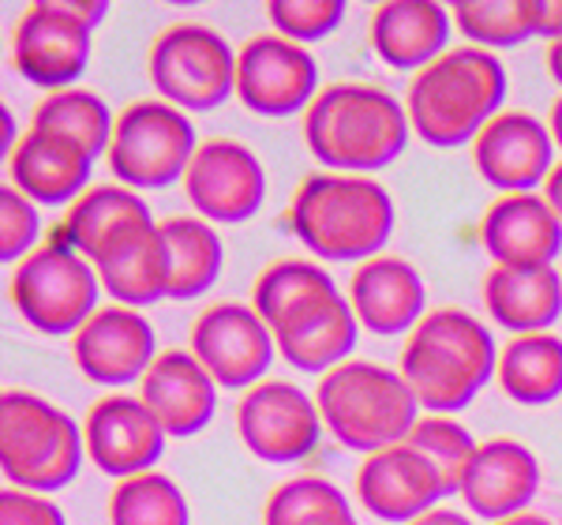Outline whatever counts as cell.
Segmentation results:
<instances>
[{
    "label": "cell",
    "instance_id": "obj_16",
    "mask_svg": "<svg viewBox=\"0 0 562 525\" xmlns=\"http://www.w3.org/2000/svg\"><path fill=\"white\" fill-rule=\"evenodd\" d=\"M555 161V139L551 129L540 124L532 113L506 110L473 139V166L503 196L532 192L551 177Z\"/></svg>",
    "mask_w": 562,
    "mask_h": 525
},
{
    "label": "cell",
    "instance_id": "obj_2",
    "mask_svg": "<svg viewBox=\"0 0 562 525\" xmlns=\"http://www.w3.org/2000/svg\"><path fill=\"white\" fill-rule=\"evenodd\" d=\"M409 113L394 94L368 83H334L304 113V139L326 169H383L409 147Z\"/></svg>",
    "mask_w": 562,
    "mask_h": 525
},
{
    "label": "cell",
    "instance_id": "obj_4",
    "mask_svg": "<svg viewBox=\"0 0 562 525\" xmlns=\"http://www.w3.org/2000/svg\"><path fill=\"white\" fill-rule=\"evenodd\" d=\"M289 222L319 259H375L394 233V199L371 177L312 174L296 188Z\"/></svg>",
    "mask_w": 562,
    "mask_h": 525
},
{
    "label": "cell",
    "instance_id": "obj_45",
    "mask_svg": "<svg viewBox=\"0 0 562 525\" xmlns=\"http://www.w3.org/2000/svg\"><path fill=\"white\" fill-rule=\"evenodd\" d=\"M548 129H551V139H555V147H562V94L555 98V105H551Z\"/></svg>",
    "mask_w": 562,
    "mask_h": 525
},
{
    "label": "cell",
    "instance_id": "obj_8",
    "mask_svg": "<svg viewBox=\"0 0 562 525\" xmlns=\"http://www.w3.org/2000/svg\"><path fill=\"white\" fill-rule=\"evenodd\" d=\"M195 129L177 105L147 98L128 105L113 124L109 169L124 188H169L195 158Z\"/></svg>",
    "mask_w": 562,
    "mask_h": 525
},
{
    "label": "cell",
    "instance_id": "obj_9",
    "mask_svg": "<svg viewBox=\"0 0 562 525\" xmlns=\"http://www.w3.org/2000/svg\"><path fill=\"white\" fill-rule=\"evenodd\" d=\"M150 83L177 110H217L237 90V53L203 23H177L150 45Z\"/></svg>",
    "mask_w": 562,
    "mask_h": 525
},
{
    "label": "cell",
    "instance_id": "obj_13",
    "mask_svg": "<svg viewBox=\"0 0 562 525\" xmlns=\"http://www.w3.org/2000/svg\"><path fill=\"white\" fill-rule=\"evenodd\" d=\"M319 68L304 45L281 34H256L237 53V98L251 113L293 116L319 94Z\"/></svg>",
    "mask_w": 562,
    "mask_h": 525
},
{
    "label": "cell",
    "instance_id": "obj_5",
    "mask_svg": "<svg viewBox=\"0 0 562 525\" xmlns=\"http://www.w3.org/2000/svg\"><path fill=\"white\" fill-rule=\"evenodd\" d=\"M315 405L323 424L341 447L375 455L383 447L405 443L416 428L413 387L402 372L375 365V360H346L334 372H326L315 387Z\"/></svg>",
    "mask_w": 562,
    "mask_h": 525
},
{
    "label": "cell",
    "instance_id": "obj_21",
    "mask_svg": "<svg viewBox=\"0 0 562 525\" xmlns=\"http://www.w3.org/2000/svg\"><path fill=\"white\" fill-rule=\"evenodd\" d=\"M139 398L158 416L166 436L188 439L199 436L214 421L217 410V383L211 379L195 353L166 349L150 365V372L139 379Z\"/></svg>",
    "mask_w": 562,
    "mask_h": 525
},
{
    "label": "cell",
    "instance_id": "obj_29",
    "mask_svg": "<svg viewBox=\"0 0 562 525\" xmlns=\"http://www.w3.org/2000/svg\"><path fill=\"white\" fill-rule=\"evenodd\" d=\"M334 297H341V293L319 262L281 259L256 278L251 308H256L259 320L278 334L285 327H293V323L312 312V308L334 301Z\"/></svg>",
    "mask_w": 562,
    "mask_h": 525
},
{
    "label": "cell",
    "instance_id": "obj_6",
    "mask_svg": "<svg viewBox=\"0 0 562 525\" xmlns=\"http://www.w3.org/2000/svg\"><path fill=\"white\" fill-rule=\"evenodd\" d=\"M87 455L83 428L31 391L0 398V469L23 492H60L76 481Z\"/></svg>",
    "mask_w": 562,
    "mask_h": 525
},
{
    "label": "cell",
    "instance_id": "obj_33",
    "mask_svg": "<svg viewBox=\"0 0 562 525\" xmlns=\"http://www.w3.org/2000/svg\"><path fill=\"white\" fill-rule=\"evenodd\" d=\"M262 525H360L338 484L323 477H296L270 492Z\"/></svg>",
    "mask_w": 562,
    "mask_h": 525
},
{
    "label": "cell",
    "instance_id": "obj_7",
    "mask_svg": "<svg viewBox=\"0 0 562 525\" xmlns=\"http://www.w3.org/2000/svg\"><path fill=\"white\" fill-rule=\"evenodd\" d=\"M94 262L79 256L68 241L53 237L31 252L12 275V301L20 315L42 334H76L98 312Z\"/></svg>",
    "mask_w": 562,
    "mask_h": 525
},
{
    "label": "cell",
    "instance_id": "obj_22",
    "mask_svg": "<svg viewBox=\"0 0 562 525\" xmlns=\"http://www.w3.org/2000/svg\"><path fill=\"white\" fill-rule=\"evenodd\" d=\"M424 282L402 256H375L352 275L349 304L371 334H405L424 320Z\"/></svg>",
    "mask_w": 562,
    "mask_h": 525
},
{
    "label": "cell",
    "instance_id": "obj_19",
    "mask_svg": "<svg viewBox=\"0 0 562 525\" xmlns=\"http://www.w3.org/2000/svg\"><path fill=\"white\" fill-rule=\"evenodd\" d=\"M540 492V461L518 439H487L461 477V500L476 518L503 522L525 514Z\"/></svg>",
    "mask_w": 562,
    "mask_h": 525
},
{
    "label": "cell",
    "instance_id": "obj_37",
    "mask_svg": "<svg viewBox=\"0 0 562 525\" xmlns=\"http://www.w3.org/2000/svg\"><path fill=\"white\" fill-rule=\"evenodd\" d=\"M267 20L289 42H319L346 20V0H270Z\"/></svg>",
    "mask_w": 562,
    "mask_h": 525
},
{
    "label": "cell",
    "instance_id": "obj_41",
    "mask_svg": "<svg viewBox=\"0 0 562 525\" xmlns=\"http://www.w3.org/2000/svg\"><path fill=\"white\" fill-rule=\"evenodd\" d=\"M409 525H473V518L461 514V511H450V506H435V511L420 514V518L409 522Z\"/></svg>",
    "mask_w": 562,
    "mask_h": 525
},
{
    "label": "cell",
    "instance_id": "obj_34",
    "mask_svg": "<svg viewBox=\"0 0 562 525\" xmlns=\"http://www.w3.org/2000/svg\"><path fill=\"white\" fill-rule=\"evenodd\" d=\"M184 492L161 473H139L113 488L109 495V525H188Z\"/></svg>",
    "mask_w": 562,
    "mask_h": 525
},
{
    "label": "cell",
    "instance_id": "obj_26",
    "mask_svg": "<svg viewBox=\"0 0 562 525\" xmlns=\"http://www.w3.org/2000/svg\"><path fill=\"white\" fill-rule=\"evenodd\" d=\"M484 308L510 334H543L562 315V275L555 267H492L484 278Z\"/></svg>",
    "mask_w": 562,
    "mask_h": 525
},
{
    "label": "cell",
    "instance_id": "obj_15",
    "mask_svg": "<svg viewBox=\"0 0 562 525\" xmlns=\"http://www.w3.org/2000/svg\"><path fill=\"white\" fill-rule=\"evenodd\" d=\"M71 353L90 383L124 387L150 372V365L158 360V338H154L147 315L113 304L98 308L83 327L71 334Z\"/></svg>",
    "mask_w": 562,
    "mask_h": 525
},
{
    "label": "cell",
    "instance_id": "obj_35",
    "mask_svg": "<svg viewBox=\"0 0 562 525\" xmlns=\"http://www.w3.org/2000/svg\"><path fill=\"white\" fill-rule=\"evenodd\" d=\"M458 31L469 42L487 45H521L532 38V4L529 0H458L450 8Z\"/></svg>",
    "mask_w": 562,
    "mask_h": 525
},
{
    "label": "cell",
    "instance_id": "obj_1",
    "mask_svg": "<svg viewBox=\"0 0 562 525\" xmlns=\"http://www.w3.org/2000/svg\"><path fill=\"white\" fill-rule=\"evenodd\" d=\"M503 102L506 68L498 65V57L480 45H461L416 71L405 94V113L424 143L461 147L503 113Z\"/></svg>",
    "mask_w": 562,
    "mask_h": 525
},
{
    "label": "cell",
    "instance_id": "obj_40",
    "mask_svg": "<svg viewBox=\"0 0 562 525\" xmlns=\"http://www.w3.org/2000/svg\"><path fill=\"white\" fill-rule=\"evenodd\" d=\"M532 4V38H562V0H529Z\"/></svg>",
    "mask_w": 562,
    "mask_h": 525
},
{
    "label": "cell",
    "instance_id": "obj_32",
    "mask_svg": "<svg viewBox=\"0 0 562 525\" xmlns=\"http://www.w3.org/2000/svg\"><path fill=\"white\" fill-rule=\"evenodd\" d=\"M113 113L94 90H57V94H45L34 110L31 129L34 132H49L60 135V139L79 143L90 158H98L102 150H109V139H113Z\"/></svg>",
    "mask_w": 562,
    "mask_h": 525
},
{
    "label": "cell",
    "instance_id": "obj_17",
    "mask_svg": "<svg viewBox=\"0 0 562 525\" xmlns=\"http://www.w3.org/2000/svg\"><path fill=\"white\" fill-rule=\"evenodd\" d=\"M83 439L87 458L102 473L121 477V481L150 473V466L166 450V428L147 410V402L132 394H109L90 405Z\"/></svg>",
    "mask_w": 562,
    "mask_h": 525
},
{
    "label": "cell",
    "instance_id": "obj_27",
    "mask_svg": "<svg viewBox=\"0 0 562 525\" xmlns=\"http://www.w3.org/2000/svg\"><path fill=\"white\" fill-rule=\"evenodd\" d=\"M94 270L102 278V286L113 293V301L124 308L158 304L161 297H169V252L158 222L132 233L113 252H105L94 262Z\"/></svg>",
    "mask_w": 562,
    "mask_h": 525
},
{
    "label": "cell",
    "instance_id": "obj_23",
    "mask_svg": "<svg viewBox=\"0 0 562 525\" xmlns=\"http://www.w3.org/2000/svg\"><path fill=\"white\" fill-rule=\"evenodd\" d=\"M454 15L431 0H390L371 15V45L397 71H424L447 53Z\"/></svg>",
    "mask_w": 562,
    "mask_h": 525
},
{
    "label": "cell",
    "instance_id": "obj_31",
    "mask_svg": "<svg viewBox=\"0 0 562 525\" xmlns=\"http://www.w3.org/2000/svg\"><path fill=\"white\" fill-rule=\"evenodd\" d=\"M161 241L169 252V297L173 301H195L222 275V241L206 219H166L158 222Z\"/></svg>",
    "mask_w": 562,
    "mask_h": 525
},
{
    "label": "cell",
    "instance_id": "obj_44",
    "mask_svg": "<svg viewBox=\"0 0 562 525\" xmlns=\"http://www.w3.org/2000/svg\"><path fill=\"white\" fill-rule=\"evenodd\" d=\"M548 71H551V79L562 87V38L559 42H551V49H548Z\"/></svg>",
    "mask_w": 562,
    "mask_h": 525
},
{
    "label": "cell",
    "instance_id": "obj_36",
    "mask_svg": "<svg viewBox=\"0 0 562 525\" xmlns=\"http://www.w3.org/2000/svg\"><path fill=\"white\" fill-rule=\"evenodd\" d=\"M405 443L420 450V455L439 469V481L447 488V495L461 492V477H465L469 461L476 455V439L469 436L458 421H450V416H442V413L420 416Z\"/></svg>",
    "mask_w": 562,
    "mask_h": 525
},
{
    "label": "cell",
    "instance_id": "obj_14",
    "mask_svg": "<svg viewBox=\"0 0 562 525\" xmlns=\"http://www.w3.org/2000/svg\"><path fill=\"white\" fill-rule=\"evenodd\" d=\"M188 199L206 222H248L267 199L262 161L237 139H211L184 174Z\"/></svg>",
    "mask_w": 562,
    "mask_h": 525
},
{
    "label": "cell",
    "instance_id": "obj_30",
    "mask_svg": "<svg viewBox=\"0 0 562 525\" xmlns=\"http://www.w3.org/2000/svg\"><path fill=\"white\" fill-rule=\"evenodd\" d=\"M498 387L518 405H548L562 394V338L518 334L498 353Z\"/></svg>",
    "mask_w": 562,
    "mask_h": 525
},
{
    "label": "cell",
    "instance_id": "obj_42",
    "mask_svg": "<svg viewBox=\"0 0 562 525\" xmlns=\"http://www.w3.org/2000/svg\"><path fill=\"white\" fill-rule=\"evenodd\" d=\"M543 199H548V206L559 214V222H562V161L551 169V177L543 180Z\"/></svg>",
    "mask_w": 562,
    "mask_h": 525
},
{
    "label": "cell",
    "instance_id": "obj_38",
    "mask_svg": "<svg viewBox=\"0 0 562 525\" xmlns=\"http://www.w3.org/2000/svg\"><path fill=\"white\" fill-rule=\"evenodd\" d=\"M38 233L42 219L34 203L15 185H4V192H0V256H4V262H23L31 252H38L34 248Z\"/></svg>",
    "mask_w": 562,
    "mask_h": 525
},
{
    "label": "cell",
    "instance_id": "obj_18",
    "mask_svg": "<svg viewBox=\"0 0 562 525\" xmlns=\"http://www.w3.org/2000/svg\"><path fill=\"white\" fill-rule=\"evenodd\" d=\"M447 488L439 469L409 443H394L364 458L357 473V500L368 514L383 522H416L439 506Z\"/></svg>",
    "mask_w": 562,
    "mask_h": 525
},
{
    "label": "cell",
    "instance_id": "obj_24",
    "mask_svg": "<svg viewBox=\"0 0 562 525\" xmlns=\"http://www.w3.org/2000/svg\"><path fill=\"white\" fill-rule=\"evenodd\" d=\"M90 169L94 158L71 139L49 132H26L20 139V147L8 158V174L12 185L31 199V203H68L87 192Z\"/></svg>",
    "mask_w": 562,
    "mask_h": 525
},
{
    "label": "cell",
    "instance_id": "obj_46",
    "mask_svg": "<svg viewBox=\"0 0 562 525\" xmlns=\"http://www.w3.org/2000/svg\"><path fill=\"white\" fill-rule=\"evenodd\" d=\"M495 525H551L548 518H543V514H514V518H503V522H495Z\"/></svg>",
    "mask_w": 562,
    "mask_h": 525
},
{
    "label": "cell",
    "instance_id": "obj_3",
    "mask_svg": "<svg viewBox=\"0 0 562 525\" xmlns=\"http://www.w3.org/2000/svg\"><path fill=\"white\" fill-rule=\"evenodd\" d=\"M498 368L495 338L476 315L461 308L428 312L402 349V376L416 402L431 413L465 410Z\"/></svg>",
    "mask_w": 562,
    "mask_h": 525
},
{
    "label": "cell",
    "instance_id": "obj_11",
    "mask_svg": "<svg viewBox=\"0 0 562 525\" xmlns=\"http://www.w3.org/2000/svg\"><path fill=\"white\" fill-rule=\"evenodd\" d=\"M90 31L65 0H38L26 8L12 34V65L34 87L68 90L90 65Z\"/></svg>",
    "mask_w": 562,
    "mask_h": 525
},
{
    "label": "cell",
    "instance_id": "obj_43",
    "mask_svg": "<svg viewBox=\"0 0 562 525\" xmlns=\"http://www.w3.org/2000/svg\"><path fill=\"white\" fill-rule=\"evenodd\" d=\"M0 121H4V139H0V147H4L8 158H12V150L20 147V143H15V116H12L8 105H4V113H0Z\"/></svg>",
    "mask_w": 562,
    "mask_h": 525
},
{
    "label": "cell",
    "instance_id": "obj_39",
    "mask_svg": "<svg viewBox=\"0 0 562 525\" xmlns=\"http://www.w3.org/2000/svg\"><path fill=\"white\" fill-rule=\"evenodd\" d=\"M0 525H68L57 503L42 500L38 492L4 488L0 495Z\"/></svg>",
    "mask_w": 562,
    "mask_h": 525
},
{
    "label": "cell",
    "instance_id": "obj_25",
    "mask_svg": "<svg viewBox=\"0 0 562 525\" xmlns=\"http://www.w3.org/2000/svg\"><path fill=\"white\" fill-rule=\"evenodd\" d=\"M147 225H154V214L132 188L98 185V188H87V192L71 203V211L65 219V241L83 259L98 262L105 252H113L116 244L128 241L132 233L147 230Z\"/></svg>",
    "mask_w": 562,
    "mask_h": 525
},
{
    "label": "cell",
    "instance_id": "obj_20",
    "mask_svg": "<svg viewBox=\"0 0 562 525\" xmlns=\"http://www.w3.org/2000/svg\"><path fill=\"white\" fill-rule=\"evenodd\" d=\"M480 241L495 267L510 270H540L551 267L562 252V222L537 192L503 196L487 206L480 222Z\"/></svg>",
    "mask_w": 562,
    "mask_h": 525
},
{
    "label": "cell",
    "instance_id": "obj_10",
    "mask_svg": "<svg viewBox=\"0 0 562 525\" xmlns=\"http://www.w3.org/2000/svg\"><path fill=\"white\" fill-rule=\"evenodd\" d=\"M274 331L251 304L222 301L199 312L192 327V353L225 391H251L274 360Z\"/></svg>",
    "mask_w": 562,
    "mask_h": 525
},
{
    "label": "cell",
    "instance_id": "obj_28",
    "mask_svg": "<svg viewBox=\"0 0 562 525\" xmlns=\"http://www.w3.org/2000/svg\"><path fill=\"white\" fill-rule=\"evenodd\" d=\"M357 312H352L349 301L334 297L319 308H312L307 315L293 323V327L278 331L274 342L281 349V357L289 365H296L301 372H334L338 365H346L349 353L357 349Z\"/></svg>",
    "mask_w": 562,
    "mask_h": 525
},
{
    "label": "cell",
    "instance_id": "obj_12",
    "mask_svg": "<svg viewBox=\"0 0 562 525\" xmlns=\"http://www.w3.org/2000/svg\"><path fill=\"white\" fill-rule=\"evenodd\" d=\"M237 432L244 447L262 461H301L319 447L323 413L301 387L267 379L240 398Z\"/></svg>",
    "mask_w": 562,
    "mask_h": 525
}]
</instances>
